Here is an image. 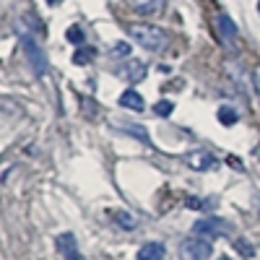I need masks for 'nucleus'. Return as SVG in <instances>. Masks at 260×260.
Returning a JSON list of instances; mask_svg holds the SVG:
<instances>
[{
	"label": "nucleus",
	"mask_w": 260,
	"mask_h": 260,
	"mask_svg": "<svg viewBox=\"0 0 260 260\" xmlns=\"http://www.w3.org/2000/svg\"><path fill=\"white\" fill-rule=\"evenodd\" d=\"M257 11H260V3H257Z\"/></svg>",
	"instance_id": "obj_23"
},
{
	"label": "nucleus",
	"mask_w": 260,
	"mask_h": 260,
	"mask_svg": "<svg viewBox=\"0 0 260 260\" xmlns=\"http://www.w3.org/2000/svg\"><path fill=\"white\" fill-rule=\"evenodd\" d=\"M127 34L133 37L141 47H146V50H151V52L167 50V45L172 42L169 31L161 29V26H156V24H130V26H127Z\"/></svg>",
	"instance_id": "obj_1"
},
{
	"label": "nucleus",
	"mask_w": 260,
	"mask_h": 260,
	"mask_svg": "<svg viewBox=\"0 0 260 260\" xmlns=\"http://www.w3.org/2000/svg\"><path fill=\"white\" fill-rule=\"evenodd\" d=\"M180 252H182V260H211L213 247H211V242L206 240V237L192 234V237H187V240L182 242Z\"/></svg>",
	"instance_id": "obj_3"
},
{
	"label": "nucleus",
	"mask_w": 260,
	"mask_h": 260,
	"mask_svg": "<svg viewBox=\"0 0 260 260\" xmlns=\"http://www.w3.org/2000/svg\"><path fill=\"white\" fill-rule=\"evenodd\" d=\"M216 34H219V39L226 42V45H232V42L237 39V24H234L226 13L216 16Z\"/></svg>",
	"instance_id": "obj_7"
},
{
	"label": "nucleus",
	"mask_w": 260,
	"mask_h": 260,
	"mask_svg": "<svg viewBox=\"0 0 260 260\" xmlns=\"http://www.w3.org/2000/svg\"><path fill=\"white\" fill-rule=\"evenodd\" d=\"M47 3H50V6H55V3H60V0H47Z\"/></svg>",
	"instance_id": "obj_22"
},
{
	"label": "nucleus",
	"mask_w": 260,
	"mask_h": 260,
	"mask_svg": "<svg viewBox=\"0 0 260 260\" xmlns=\"http://www.w3.org/2000/svg\"><path fill=\"white\" fill-rule=\"evenodd\" d=\"M112 216H115V221H117L122 229H136V219H133V216H130L127 211L115 208V211H112Z\"/></svg>",
	"instance_id": "obj_15"
},
{
	"label": "nucleus",
	"mask_w": 260,
	"mask_h": 260,
	"mask_svg": "<svg viewBox=\"0 0 260 260\" xmlns=\"http://www.w3.org/2000/svg\"><path fill=\"white\" fill-rule=\"evenodd\" d=\"M94 57H96V47H91V45H81L73 52V62L76 65H86V62H91Z\"/></svg>",
	"instance_id": "obj_13"
},
{
	"label": "nucleus",
	"mask_w": 260,
	"mask_h": 260,
	"mask_svg": "<svg viewBox=\"0 0 260 260\" xmlns=\"http://www.w3.org/2000/svg\"><path fill=\"white\" fill-rule=\"evenodd\" d=\"M120 107H125V110H133V112H141L143 110V96L136 91V89H127L120 94Z\"/></svg>",
	"instance_id": "obj_11"
},
{
	"label": "nucleus",
	"mask_w": 260,
	"mask_h": 260,
	"mask_svg": "<svg viewBox=\"0 0 260 260\" xmlns=\"http://www.w3.org/2000/svg\"><path fill=\"white\" fill-rule=\"evenodd\" d=\"M65 37H68V39L73 42V45H78V47L83 45V31H81V26H76V24H73L68 31H65Z\"/></svg>",
	"instance_id": "obj_17"
},
{
	"label": "nucleus",
	"mask_w": 260,
	"mask_h": 260,
	"mask_svg": "<svg viewBox=\"0 0 260 260\" xmlns=\"http://www.w3.org/2000/svg\"><path fill=\"white\" fill-rule=\"evenodd\" d=\"M234 247L240 250V255H242V257H252V255H255V247H252L247 240H237V242H234Z\"/></svg>",
	"instance_id": "obj_18"
},
{
	"label": "nucleus",
	"mask_w": 260,
	"mask_h": 260,
	"mask_svg": "<svg viewBox=\"0 0 260 260\" xmlns=\"http://www.w3.org/2000/svg\"><path fill=\"white\" fill-rule=\"evenodd\" d=\"M187 206L195 208V211H203V208H206V201H201V198H187Z\"/></svg>",
	"instance_id": "obj_21"
},
{
	"label": "nucleus",
	"mask_w": 260,
	"mask_h": 260,
	"mask_svg": "<svg viewBox=\"0 0 260 260\" xmlns=\"http://www.w3.org/2000/svg\"><path fill=\"white\" fill-rule=\"evenodd\" d=\"M164 255H167V247L161 242H146L138 250V260H164Z\"/></svg>",
	"instance_id": "obj_10"
},
{
	"label": "nucleus",
	"mask_w": 260,
	"mask_h": 260,
	"mask_svg": "<svg viewBox=\"0 0 260 260\" xmlns=\"http://www.w3.org/2000/svg\"><path fill=\"white\" fill-rule=\"evenodd\" d=\"M185 161L190 164V169H198V172H208L216 167V156L208 154V151H192V154L185 156Z\"/></svg>",
	"instance_id": "obj_8"
},
{
	"label": "nucleus",
	"mask_w": 260,
	"mask_h": 260,
	"mask_svg": "<svg viewBox=\"0 0 260 260\" xmlns=\"http://www.w3.org/2000/svg\"><path fill=\"white\" fill-rule=\"evenodd\" d=\"M21 47H24V55H26V60H29L31 73H34L37 78L47 76L50 62H47V55H45V50H42L39 42H37L34 37H24V39H21Z\"/></svg>",
	"instance_id": "obj_2"
},
{
	"label": "nucleus",
	"mask_w": 260,
	"mask_h": 260,
	"mask_svg": "<svg viewBox=\"0 0 260 260\" xmlns=\"http://www.w3.org/2000/svg\"><path fill=\"white\" fill-rule=\"evenodd\" d=\"M237 120H240V115H237L234 107H219V122H221L224 127L237 125Z\"/></svg>",
	"instance_id": "obj_14"
},
{
	"label": "nucleus",
	"mask_w": 260,
	"mask_h": 260,
	"mask_svg": "<svg viewBox=\"0 0 260 260\" xmlns=\"http://www.w3.org/2000/svg\"><path fill=\"white\" fill-rule=\"evenodd\" d=\"M127 3L138 16H159L167 0H127Z\"/></svg>",
	"instance_id": "obj_9"
},
{
	"label": "nucleus",
	"mask_w": 260,
	"mask_h": 260,
	"mask_svg": "<svg viewBox=\"0 0 260 260\" xmlns=\"http://www.w3.org/2000/svg\"><path fill=\"white\" fill-rule=\"evenodd\" d=\"M226 232H229V221L216 219V216H208V219H201V221L192 224V234L206 237V240H211V237H221Z\"/></svg>",
	"instance_id": "obj_4"
},
{
	"label": "nucleus",
	"mask_w": 260,
	"mask_h": 260,
	"mask_svg": "<svg viewBox=\"0 0 260 260\" xmlns=\"http://www.w3.org/2000/svg\"><path fill=\"white\" fill-rule=\"evenodd\" d=\"M172 110H175V104H172L169 99H161V102L154 104V115H159V117H169Z\"/></svg>",
	"instance_id": "obj_16"
},
{
	"label": "nucleus",
	"mask_w": 260,
	"mask_h": 260,
	"mask_svg": "<svg viewBox=\"0 0 260 260\" xmlns=\"http://www.w3.org/2000/svg\"><path fill=\"white\" fill-rule=\"evenodd\" d=\"M55 247L57 252L65 257V260H83L81 250H78V240H76V234L73 232H62L55 237Z\"/></svg>",
	"instance_id": "obj_5"
},
{
	"label": "nucleus",
	"mask_w": 260,
	"mask_h": 260,
	"mask_svg": "<svg viewBox=\"0 0 260 260\" xmlns=\"http://www.w3.org/2000/svg\"><path fill=\"white\" fill-rule=\"evenodd\" d=\"M115 125H120V130H125L127 136H133V138H138L141 143L151 146V138H148V133H146V127H143V125H133V122H122V120H117Z\"/></svg>",
	"instance_id": "obj_12"
},
{
	"label": "nucleus",
	"mask_w": 260,
	"mask_h": 260,
	"mask_svg": "<svg viewBox=\"0 0 260 260\" xmlns=\"http://www.w3.org/2000/svg\"><path fill=\"white\" fill-rule=\"evenodd\" d=\"M252 86H255V91H257V96H260V62L252 68Z\"/></svg>",
	"instance_id": "obj_20"
},
{
	"label": "nucleus",
	"mask_w": 260,
	"mask_h": 260,
	"mask_svg": "<svg viewBox=\"0 0 260 260\" xmlns=\"http://www.w3.org/2000/svg\"><path fill=\"white\" fill-rule=\"evenodd\" d=\"M110 55L112 57H127L130 55V45H127V42H117V45L110 50Z\"/></svg>",
	"instance_id": "obj_19"
},
{
	"label": "nucleus",
	"mask_w": 260,
	"mask_h": 260,
	"mask_svg": "<svg viewBox=\"0 0 260 260\" xmlns=\"http://www.w3.org/2000/svg\"><path fill=\"white\" fill-rule=\"evenodd\" d=\"M117 76L125 78L127 83H138V81L146 78V62L130 60V62H125V65H120V68H117Z\"/></svg>",
	"instance_id": "obj_6"
}]
</instances>
